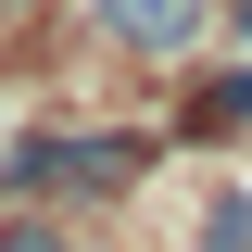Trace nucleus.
Wrapping results in <instances>:
<instances>
[{"mask_svg":"<svg viewBox=\"0 0 252 252\" xmlns=\"http://www.w3.org/2000/svg\"><path fill=\"white\" fill-rule=\"evenodd\" d=\"M215 38H240V51H252V0H227V13H215Z\"/></svg>","mask_w":252,"mask_h":252,"instance_id":"423d86ee","label":"nucleus"},{"mask_svg":"<svg viewBox=\"0 0 252 252\" xmlns=\"http://www.w3.org/2000/svg\"><path fill=\"white\" fill-rule=\"evenodd\" d=\"M189 126H202V139H240V126H252V63H227V76H202V101H189Z\"/></svg>","mask_w":252,"mask_h":252,"instance_id":"7ed1b4c3","label":"nucleus"},{"mask_svg":"<svg viewBox=\"0 0 252 252\" xmlns=\"http://www.w3.org/2000/svg\"><path fill=\"white\" fill-rule=\"evenodd\" d=\"M0 252H76V240H63V227H38V215H13V227H0Z\"/></svg>","mask_w":252,"mask_h":252,"instance_id":"39448f33","label":"nucleus"},{"mask_svg":"<svg viewBox=\"0 0 252 252\" xmlns=\"http://www.w3.org/2000/svg\"><path fill=\"white\" fill-rule=\"evenodd\" d=\"M215 13H227V0H89V26L114 38L126 63H177V51H202Z\"/></svg>","mask_w":252,"mask_h":252,"instance_id":"f03ea898","label":"nucleus"},{"mask_svg":"<svg viewBox=\"0 0 252 252\" xmlns=\"http://www.w3.org/2000/svg\"><path fill=\"white\" fill-rule=\"evenodd\" d=\"M139 177H152V139L139 126H38L0 164V189H26V202H126Z\"/></svg>","mask_w":252,"mask_h":252,"instance_id":"f257e3e1","label":"nucleus"},{"mask_svg":"<svg viewBox=\"0 0 252 252\" xmlns=\"http://www.w3.org/2000/svg\"><path fill=\"white\" fill-rule=\"evenodd\" d=\"M202 252H252V202H240V189H227L215 215H202Z\"/></svg>","mask_w":252,"mask_h":252,"instance_id":"20e7f679","label":"nucleus"}]
</instances>
